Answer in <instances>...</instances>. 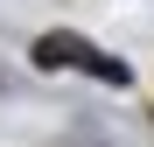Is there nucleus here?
Listing matches in <instances>:
<instances>
[{"instance_id": "f257e3e1", "label": "nucleus", "mask_w": 154, "mask_h": 147, "mask_svg": "<svg viewBox=\"0 0 154 147\" xmlns=\"http://www.w3.org/2000/svg\"><path fill=\"white\" fill-rule=\"evenodd\" d=\"M35 63H42V70H84V77H98V84H126V77H133L119 56L91 49L84 35H42V42H35Z\"/></svg>"}]
</instances>
